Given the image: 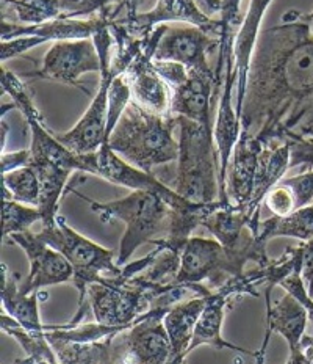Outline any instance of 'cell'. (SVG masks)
Listing matches in <instances>:
<instances>
[{
  "mask_svg": "<svg viewBox=\"0 0 313 364\" xmlns=\"http://www.w3.org/2000/svg\"><path fill=\"white\" fill-rule=\"evenodd\" d=\"M179 117L160 115L131 101L110 135L109 145L126 162L146 173L179 159L174 131Z\"/></svg>",
  "mask_w": 313,
  "mask_h": 364,
  "instance_id": "2",
  "label": "cell"
},
{
  "mask_svg": "<svg viewBox=\"0 0 313 364\" xmlns=\"http://www.w3.org/2000/svg\"><path fill=\"white\" fill-rule=\"evenodd\" d=\"M231 299V295H229L223 287L212 291L207 295V303H205V308L202 311L199 321L196 323L192 346H190V353L201 346H210L213 348H218V350L229 348V350L254 356L256 358L257 352H251L248 348L231 344L229 341L221 336V328H223L224 322V309Z\"/></svg>",
  "mask_w": 313,
  "mask_h": 364,
  "instance_id": "19",
  "label": "cell"
},
{
  "mask_svg": "<svg viewBox=\"0 0 313 364\" xmlns=\"http://www.w3.org/2000/svg\"><path fill=\"white\" fill-rule=\"evenodd\" d=\"M258 237L263 244L274 237H293L301 242L313 239V204L284 217L273 215L263 220L258 226Z\"/></svg>",
  "mask_w": 313,
  "mask_h": 364,
  "instance_id": "23",
  "label": "cell"
},
{
  "mask_svg": "<svg viewBox=\"0 0 313 364\" xmlns=\"http://www.w3.org/2000/svg\"><path fill=\"white\" fill-rule=\"evenodd\" d=\"M41 198V181L33 166H22L2 174V200H14L38 208Z\"/></svg>",
  "mask_w": 313,
  "mask_h": 364,
  "instance_id": "24",
  "label": "cell"
},
{
  "mask_svg": "<svg viewBox=\"0 0 313 364\" xmlns=\"http://www.w3.org/2000/svg\"><path fill=\"white\" fill-rule=\"evenodd\" d=\"M93 41L102 62L101 73H99V75H101L99 88L93 100H91L87 112L79 119V123L67 132L55 134L61 145H65L77 156L96 153V151L102 148L105 141L106 121H109L110 88L114 77L118 75L111 68L113 36L110 33V27H104L99 30L93 36Z\"/></svg>",
  "mask_w": 313,
  "mask_h": 364,
  "instance_id": "8",
  "label": "cell"
},
{
  "mask_svg": "<svg viewBox=\"0 0 313 364\" xmlns=\"http://www.w3.org/2000/svg\"><path fill=\"white\" fill-rule=\"evenodd\" d=\"M270 335L271 331L266 330L265 333V339H263V344L262 347L257 350V356H256V364H263L265 363V356H266V348H268V343H270ZM285 364H290V361H287Z\"/></svg>",
  "mask_w": 313,
  "mask_h": 364,
  "instance_id": "35",
  "label": "cell"
},
{
  "mask_svg": "<svg viewBox=\"0 0 313 364\" xmlns=\"http://www.w3.org/2000/svg\"><path fill=\"white\" fill-rule=\"evenodd\" d=\"M273 0H251L248 14L235 36L234 43V71L236 75V97L235 109L238 117L241 115L244 96H246L248 75L251 62L256 50V44L260 35V24Z\"/></svg>",
  "mask_w": 313,
  "mask_h": 364,
  "instance_id": "17",
  "label": "cell"
},
{
  "mask_svg": "<svg viewBox=\"0 0 313 364\" xmlns=\"http://www.w3.org/2000/svg\"><path fill=\"white\" fill-rule=\"evenodd\" d=\"M279 286L284 287V289L290 295H293V297L305 308V311H307V314H309L310 322H312V328H313V297L309 294L307 286H305V283H304L302 261L296 265V269L292 273H290V275L285 279H282Z\"/></svg>",
  "mask_w": 313,
  "mask_h": 364,
  "instance_id": "29",
  "label": "cell"
},
{
  "mask_svg": "<svg viewBox=\"0 0 313 364\" xmlns=\"http://www.w3.org/2000/svg\"><path fill=\"white\" fill-rule=\"evenodd\" d=\"M207 295H197L192 300L174 303L166 313L163 323L171 341L174 360H187V355H190L196 323L207 303Z\"/></svg>",
  "mask_w": 313,
  "mask_h": 364,
  "instance_id": "21",
  "label": "cell"
},
{
  "mask_svg": "<svg viewBox=\"0 0 313 364\" xmlns=\"http://www.w3.org/2000/svg\"><path fill=\"white\" fill-rule=\"evenodd\" d=\"M302 255V278L309 294L313 297V239L300 244Z\"/></svg>",
  "mask_w": 313,
  "mask_h": 364,
  "instance_id": "34",
  "label": "cell"
},
{
  "mask_svg": "<svg viewBox=\"0 0 313 364\" xmlns=\"http://www.w3.org/2000/svg\"><path fill=\"white\" fill-rule=\"evenodd\" d=\"M290 157H292V145L285 140L282 143H273V145L265 146L260 159H258L253 198H251L248 206L244 208L257 232L258 226H260L262 203L265 201V196L268 195L271 188L279 181L284 179V174L290 170Z\"/></svg>",
  "mask_w": 313,
  "mask_h": 364,
  "instance_id": "18",
  "label": "cell"
},
{
  "mask_svg": "<svg viewBox=\"0 0 313 364\" xmlns=\"http://www.w3.org/2000/svg\"><path fill=\"white\" fill-rule=\"evenodd\" d=\"M193 291L199 295L210 294V287L177 286L154 301L148 313L141 314L127 330L118 333L111 341V355L116 364H171L174 352L163 318L168 311Z\"/></svg>",
  "mask_w": 313,
  "mask_h": 364,
  "instance_id": "5",
  "label": "cell"
},
{
  "mask_svg": "<svg viewBox=\"0 0 313 364\" xmlns=\"http://www.w3.org/2000/svg\"><path fill=\"white\" fill-rule=\"evenodd\" d=\"M265 143L248 131L240 134L234 153L229 162L227 178H226V192L229 200L238 208H246L254 192V182L262 151Z\"/></svg>",
  "mask_w": 313,
  "mask_h": 364,
  "instance_id": "14",
  "label": "cell"
},
{
  "mask_svg": "<svg viewBox=\"0 0 313 364\" xmlns=\"http://www.w3.org/2000/svg\"><path fill=\"white\" fill-rule=\"evenodd\" d=\"M111 0H61L60 18L88 19L105 10Z\"/></svg>",
  "mask_w": 313,
  "mask_h": 364,
  "instance_id": "28",
  "label": "cell"
},
{
  "mask_svg": "<svg viewBox=\"0 0 313 364\" xmlns=\"http://www.w3.org/2000/svg\"><path fill=\"white\" fill-rule=\"evenodd\" d=\"M18 245L26 252L30 264L28 275L19 282V291L24 295L41 292L40 289L72 282V267L66 257L55 248L45 244L38 232H16L5 244Z\"/></svg>",
  "mask_w": 313,
  "mask_h": 364,
  "instance_id": "12",
  "label": "cell"
},
{
  "mask_svg": "<svg viewBox=\"0 0 313 364\" xmlns=\"http://www.w3.org/2000/svg\"><path fill=\"white\" fill-rule=\"evenodd\" d=\"M307 19L312 22V27H313V11L310 14H307Z\"/></svg>",
  "mask_w": 313,
  "mask_h": 364,
  "instance_id": "38",
  "label": "cell"
},
{
  "mask_svg": "<svg viewBox=\"0 0 313 364\" xmlns=\"http://www.w3.org/2000/svg\"><path fill=\"white\" fill-rule=\"evenodd\" d=\"M75 193L89 203L91 210L102 223H111L113 220H119L126 225L116 259L119 267L128 264L133 253L141 245L154 244L155 240L166 237L170 232L172 209L157 193L132 191L124 198L109 203H97L79 192Z\"/></svg>",
  "mask_w": 313,
  "mask_h": 364,
  "instance_id": "3",
  "label": "cell"
},
{
  "mask_svg": "<svg viewBox=\"0 0 313 364\" xmlns=\"http://www.w3.org/2000/svg\"><path fill=\"white\" fill-rule=\"evenodd\" d=\"M175 284L152 283L141 273L135 277H105L88 289V305L97 323L128 328L154 301Z\"/></svg>",
  "mask_w": 313,
  "mask_h": 364,
  "instance_id": "7",
  "label": "cell"
},
{
  "mask_svg": "<svg viewBox=\"0 0 313 364\" xmlns=\"http://www.w3.org/2000/svg\"><path fill=\"white\" fill-rule=\"evenodd\" d=\"M265 206L273 215H288L313 203V171H302L279 181L265 196Z\"/></svg>",
  "mask_w": 313,
  "mask_h": 364,
  "instance_id": "22",
  "label": "cell"
},
{
  "mask_svg": "<svg viewBox=\"0 0 313 364\" xmlns=\"http://www.w3.org/2000/svg\"><path fill=\"white\" fill-rule=\"evenodd\" d=\"M48 43L40 36H18L13 38V40L9 41H2L0 43V60L2 62H6V60H11L14 57H19L22 54H26L27 50L38 48L40 44Z\"/></svg>",
  "mask_w": 313,
  "mask_h": 364,
  "instance_id": "31",
  "label": "cell"
},
{
  "mask_svg": "<svg viewBox=\"0 0 313 364\" xmlns=\"http://www.w3.org/2000/svg\"><path fill=\"white\" fill-rule=\"evenodd\" d=\"M171 115L196 121L213 129L212 113L219 101L216 80L196 71H190L188 77L171 88Z\"/></svg>",
  "mask_w": 313,
  "mask_h": 364,
  "instance_id": "16",
  "label": "cell"
},
{
  "mask_svg": "<svg viewBox=\"0 0 313 364\" xmlns=\"http://www.w3.org/2000/svg\"><path fill=\"white\" fill-rule=\"evenodd\" d=\"M45 244L55 248L63 255L72 267V284L79 292L77 311L74 317L65 325L63 328H74L80 325L83 317L88 314V289L91 284L102 282L105 277H121L122 267L114 261L113 250L105 248L88 237L82 236L67 225L65 217L58 215L55 225L44 226L38 232Z\"/></svg>",
  "mask_w": 313,
  "mask_h": 364,
  "instance_id": "4",
  "label": "cell"
},
{
  "mask_svg": "<svg viewBox=\"0 0 313 364\" xmlns=\"http://www.w3.org/2000/svg\"><path fill=\"white\" fill-rule=\"evenodd\" d=\"M179 159L172 188L193 203L219 201V161L213 129L179 117Z\"/></svg>",
  "mask_w": 313,
  "mask_h": 364,
  "instance_id": "6",
  "label": "cell"
},
{
  "mask_svg": "<svg viewBox=\"0 0 313 364\" xmlns=\"http://www.w3.org/2000/svg\"><path fill=\"white\" fill-rule=\"evenodd\" d=\"M60 2L61 0H2V11L9 10V22L43 24L60 18Z\"/></svg>",
  "mask_w": 313,
  "mask_h": 364,
  "instance_id": "25",
  "label": "cell"
},
{
  "mask_svg": "<svg viewBox=\"0 0 313 364\" xmlns=\"http://www.w3.org/2000/svg\"><path fill=\"white\" fill-rule=\"evenodd\" d=\"M80 173L94 174L121 187L131 188V191H146L162 196L170 204L171 209H180L190 203L183 198L174 188L165 186L162 181L155 178L152 173H146L136 166L126 162L114 151L104 143L102 148L91 154L79 156Z\"/></svg>",
  "mask_w": 313,
  "mask_h": 364,
  "instance_id": "10",
  "label": "cell"
},
{
  "mask_svg": "<svg viewBox=\"0 0 313 364\" xmlns=\"http://www.w3.org/2000/svg\"><path fill=\"white\" fill-rule=\"evenodd\" d=\"M241 129L266 146L290 135L313 139V27L290 10L258 35L251 62Z\"/></svg>",
  "mask_w": 313,
  "mask_h": 364,
  "instance_id": "1",
  "label": "cell"
},
{
  "mask_svg": "<svg viewBox=\"0 0 313 364\" xmlns=\"http://www.w3.org/2000/svg\"><path fill=\"white\" fill-rule=\"evenodd\" d=\"M246 264L248 261L229 252L216 239L190 237L182 250L180 267L172 284L201 287L209 282L210 289L215 291L231 278L243 275Z\"/></svg>",
  "mask_w": 313,
  "mask_h": 364,
  "instance_id": "9",
  "label": "cell"
},
{
  "mask_svg": "<svg viewBox=\"0 0 313 364\" xmlns=\"http://www.w3.org/2000/svg\"><path fill=\"white\" fill-rule=\"evenodd\" d=\"M111 2H113V0H111Z\"/></svg>",
  "mask_w": 313,
  "mask_h": 364,
  "instance_id": "39",
  "label": "cell"
},
{
  "mask_svg": "<svg viewBox=\"0 0 313 364\" xmlns=\"http://www.w3.org/2000/svg\"><path fill=\"white\" fill-rule=\"evenodd\" d=\"M241 0H219V21L223 32H234L241 27L244 16L240 11Z\"/></svg>",
  "mask_w": 313,
  "mask_h": 364,
  "instance_id": "32",
  "label": "cell"
},
{
  "mask_svg": "<svg viewBox=\"0 0 313 364\" xmlns=\"http://www.w3.org/2000/svg\"><path fill=\"white\" fill-rule=\"evenodd\" d=\"M132 101V91L128 87V82L124 74L116 75L114 77L111 88H110V97H109V121H106V132H105V141L110 139L113 129L116 127L122 113L127 109V105Z\"/></svg>",
  "mask_w": 313,
  "mask_h": 364,
  "instance_id": "27",
  "label": "cell"
},
{
  "mask_svg": "<svg viewBox=\"0 0 313 364\" xmlns=\"http://www.w3.org/2000/svg\"><path fill=\"white\" fill-rule=\"evenodd\" d=\"M19 282L18 273H11L6 264L2 262L0 297H2L4 311L28 331L45 330L40 318V301L49 297L48 292L24 295L19 291Z\"/></svg>",
  "mask_w": 313,
  "mask_h": 364,
  "instance_id": "20",
  "label": "cell"
},
{
  "mask_svg": "<svg viewBox=\"0 0 313 364\" xmlns=\"http://www.w3.org/2000/svg\"><path fill=\"white\" fill-rule=\"evenodd\" d=\"M221 36H213L194 26H168L160 40L154 60L175 62L216 80L209 65V55L219 50ZM218 91V90H216Z\"/></svg>",
  "mask_w": 313,
  "mask_h": 364,
  "instance_id": "13",
  "label": "cell"
},
{
  "mask_svg": "<svg viewBox=\"0 0 313 364\" xmlns=\"http://www.w3.org/2000/svg\"><path fill=\"white\" fill-rule=\"evenodd\" d=\"M113 21L105 13H99L88 19H66L57 18L43 24H16V22H0V38L2 41L13 40L18 36H40L45 41H66V40H87L93 38L99 30L111 27Z\"/></svg>",
  "mask_w": 313,
  "mask_h": 364,
  "instance_id": "15",
  "label": "cell"
},
{
  "mask_svg": "<svg viewBox=\"0 0 313 364\" xmlns=\"http://www.w3.org/2000/svg\"><path fill=\"white\" fill-rule=\"evenodd\" d=\"M43 215L38 208L27 206L14 200H2V239L4 244L11 234L30 231V226L41 222Z\"/></svg>",
  "mask_w": 313,
  "mask_h": 364,
  "instance_id": "26",
  "label": "cell"
},
{
  "mask_svg": "<svg viewBox=\"0 0 313 364\" xmlns=\"http://www.w3.org/2000/svg\"><path fill=\"white\" fill-rule=\"evenodd\" d=\"M106 364H116V363H114V361L111 360V361H109ZM171 364H187V360H172Z\"/></svg>",
  "mask_w": 313,
  "mask_h": 364,
  "instance_id": "37",
  "label": "cell"
},
{
  "mask_svg": "<svg viewBox=\"0 0 313 364\" xmlns=\"http://www.w3.org/2000/svg\"><path fill=\"white\" fill-rule=\"evenodd\" d=\"M30 162H32V153H30V149L14 151V153H2V156H0V170H2V174H5L22 168V166H28Z\"/></svg>",
  "mask_w": 313,
  "mask_h": 364,
  "instance_id": "33",
  "label": "cell"
},
{
  "mask_svg": "<svg viewBox=\"0 0 313 364\" xmlns=\"http://www.w3.org/2000/svg\"><path fill=\"white\" fill-rule=\"evenodd\" d=\"M102 62L93 38L87 40L55 41L45 54L43 65L35 71L21 73V79L28 80H53L72 85L88 95V90L82 87L79 79L85 73H101Z\"/></svg>",
  "mask_w": 313,
  "mask_h": 364,
  "instance_id": "11",
  "label": "cell"
},
{
  "mask_svg": "<svg viewBox=\"0 0 313 364\" xmlns=\"http://www.w3.org/2000/svg\"><path fill=\"white\" fill-rule=\"evenodd\" d=\"M0 127H2V153H5V143H6V134H9V126H6V123L2 119Z\"/></svg>",
  "mask_w": 313,
  "mask_h": 364,
  "instance_id": "36",
  "label": "cell"
},
{
  "mask_svg": "<svg viewBox=\"0 0 313 364\" xmlns=\"http://www.w3.org/2000/svg\"><path fill=\"white\" fill-rule=\"evenodd\" d=\"M287 141L292 145V157H290V168L301 166L304 171H313V139L290 135Z\"/></svg>",
  "mask_w": 313,
  "mask_h": 364,
  "instance_id": "30",
  "label": "cell"
}]
</instances>
